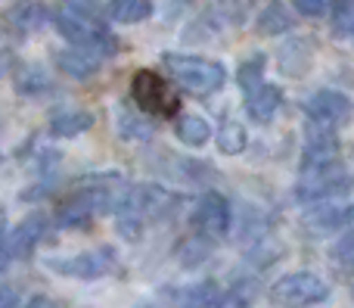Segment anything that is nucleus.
<instances>
[{
  "label": "nucleus",
  "mask_w": 354,
  "mask_h": 308,
  "mask_svg": "<svg viewBox=\"0 0 354 308\" xmlns=\"http://www.w3.org/2000/svg\"><path fill=\"white\" fill-rule=\"evenodd\" d=\"M308 221L317 228H345L348 221H354V206H314L308 212Z\"/></svg>",
  "instance_id": "obj_15"
},
{
  "label": "nucleus",
  "mask_w": 354,
  "mask_h": 308,
  "mask_svg": "<svg viewBox=\"0 0 354 308\" xmlns=\"http://www.w3.org/2000/svg\"><path fill=\"white\" fill-rule=\"evenodd\" d=\"M91 125H93L91 112L72 109V112H56L53 122H50V131H53V137H78V134H84Z\"/></svg>",
  "instance_id": "obj_14"
},
{
  "label": "nucleus",
  "mask_w": 354,
  "mask_h": 308,
  "mask_svg": "<svg viewBox=\"0 0 354 308\" xmlns=\"http://www.w3.org/2000/svg\"><path fill=\"white\" fill-rule=\"evenodd\" d=\"M189 221H193V230L199 237H205V240H221V237L227 234V228H230V209H227L224 197L205 193V197L196 203Z\"/></svg>",
  "instance_id": "obj_6"
},
{
  "label": "nucleus",
  "mask_w": 354,
  "mask_h": 308,
  "mask_svg": "<svg viewBox=\"0 0 354 308\" xmlns=\"http://www.w3.org/2000/svg\"><path fill=\"white\" fill-rule=\"evenodd\" d=\"M56 28L66 41L75 47L87 50V53H112L115 50V37L106 31V25L97 19V10H81V6H66L56 16Z\"/></svg>",
  "instance_id": "obj_1"
},
{
  "label": "nucleus",
  "mask_w": 354,
  "mask_h": 308,
  "mask_svg": "<svg viewBox=\"0 0 354 308\" xmlns=\"http://www.w3.org/2000/svg\"><path fill=\"white\" fill-rule=\"evenodd\" d=\"M305 112L314 125H324V128L336 131L339 125L348 122L351 116V100L339 91H317L311 100L305 103Z\"/></svg>",
  "instance_id": "obj_7"
},
{
  "label": "nucleus",
  "mask_w": 354,
  "mask_h": 308,
  "mask_svg": "<svg viewBox=\"0 0 354 308\" xmlns=\"http://www.w3.org/2000/svg\"><path fill=\"white\" fill-rule=\"evenodd\" d=\"M218 147H221V153H227V156L243 153V150H245V131H243V125L224 122V128L218 131Z\"/></svg>",
  "instance_id": "obj_18"
},
{
  "label": "nucleus",
  "mask_w": 354,
  "mask_h": 308,
  "mask_svg": "<svg viewBox=\"0 0 354 308\" xmlns=\"http://www.w3.org/2000/svg\"><path fill=\"white\" fill-rule=\"evenodd\" d=\"M280 106V87L274 84H258L252 91H245V112H249L255 122H268L270 116Z\"/></svg>",
  "instance_id": "obj_11"
},
{
  "label": "nucleus",
  "mask_w": 354,
  "mask_h": 308,
  "mask_svg": "<svg viewBox=\"0 0 354 308\" xmlns=\"http://www.w3.org/2000/svg\"><path fill=\"white\" fill-rule=\"evenodd\" d=\"M292 3L301 16H324L326 6H330L333 0H292Z\"/></svg>",
  "instance_id": "obj_24"
},
{
  "label": "nucleus",
  "mask_w": 354,
  "mask_h": 308,
  "mask_svg": "<svg viewBox=\"0 0 354 308\" xmlns=\"http://www.w3.org/2000/svg\"><path fill=\"white\" fill-rule=\"evenodd\" d=\"M333 31L354 37V0H336L333 3Z\"/></svg>",
  "instance_id": "obj_19"
},
{
  "label": "nucleus",
  "mask_w": 354,
  "mask_h": 308,
  "mask_svg": "<svg viewBox=\"0 0 354 308\" xmlns=\"http://www.w3.org/2000/svg\"><path fill=\"white\" fill-rule=\"evenodd\" d=\"M10 246H6V234L0 237V271H6V265H10Z\"/></svg>",
  "instance_id": "obj_26"
},
{
  "label": "nucleus",
  "mask_w": 354,
  "mask_h": 308,
  "mask_svg": "<svg viewBox=\"0 0 354 308\" xmlns=\"http://www.w3.org/2000/svg\"><path fill=\"white\" fill-rule=\"evenodd\" d=\"M177 137H180L183 143H189V147H202V143L212 137V128H208V122L202 116L187 112V116L177 118Z\"/></svg>",
  "instance_id": "obj_16"
},
{
  "label": "nucleus",
  "mask_w": 354,
  "mask_h": 308,
  "mask_svg": "<svg viewBox=\"0 0 354 308\" xmlns=\"http://www.w3.org/2000/svg\"><path fill=\"white\" fill-rule=\"evenodd\" d=\"M261 72H264V56H252V60L239 69V84H243L245 91L258 87L261 84Z\"/></svg>",
  "instance_id": "obj_22"
},
{
  "label": "nucleus",
  "mask_w": 354,
  "mask_h": 308,
  "mask_svg": "<svg viewBox=\"0 0 354 308\" xmlns=\"http://www.w3.org/2000/svg\"><path fill=\"white\" fill-rule=\"evenodd\" d=\"M330 296V287L317 278V274H286L274 284V299L277 302H286V305H317Z\"/></svg>",
  "instance_id": "obj_5"
},
{
  "label": "nucleus",
  "mask_w": 354,
  "mask_h": 308,
  "mask_svg": "<svg viewBox=\"0 0 354 308\" xmlns=\"http://www.w3.org/2000/svg\"><path fill=\"white\" fill-rule=\"evenodd\" d=\"M106 12H109L112 22H143V19L153 16V3L149 0H109V6H106Z\"/></svg>",
  "instance_id": "obj_13"
},
{
  "label": "nucleus",
  "mask_w": 354,
  "mask_h": 308,
  "mask_svg": "<svg viewBox=\"0 0 354 308\" xmlns=\"http://www.w3.org/2000/svg\"><path fill=\"white\" fill-rule=\"evenodd\" d=\"M333 259L342 265H354V234H345L342 240L333 246Z\"/></svg>",
  "instance_id": "obj_23"
},
{
  "label": "nucleus",
  "mask_w": 354,
  "mask_h": 308,
  "mask_svg": "<svg viewBox=\"0 0 354 308\" xmlns=\"http://www.w3.org/2000/svg\"><path fill=\"white\" fill-rule=\"evenodd\" d=\"M0 237H3V209H0Z\"/></svg>",
  "instance_id": "obj_28"
},
{
  "label": "nucleus",
  "mask_w": 354,
  "mask_h": 308,
  "mask_svg": "<svg viewBox=\"0 0 354 308\" xmlns=\"http://www.w3.org/2000/svg\"><path fill=\"white\" fill-rule=\"evenodd\" d=\"M19 296L16 290H10V287H0V308H16Z\"/></svg>",
  "instance_id": "obj_25"
},
{
  "label": "nucleus",
  "mask_w": 354,
  "mask_h": 308,
  "mask_svg": "<svg viewBox=\"0 0 354 308\" xmlns=\"http://www.w3.org/2000/svg\"><path fill=\"white\" fill-rule=\"evenodd\" d=\"M351 187V178L342 172L339 162L317 168H301V184H299V199H330L336 193H345Z\"/></svg>",
  "instance_id": "obj_4"
},
{
  "label": "nucleus",
  "mask_w": 354,
  "mask_h": 308,
  "mask_svg": "<svg viewBox=\"0 0 354 308\" xmlns=\"http://www.w3.org/2000/svg\"><path fill=\"white\" fill-rule=\"evenodd\" d=\"M165 66L177 78V84L193 91V93H214V91H221L227 81L224 66H221V62H212V60H202V56L168 53Z\"/></svg>",
  "instance_id": "obj_2"
},
{
  "label": "nucleus",
  "mask_w": 354,
  "mask_h": 308,
  "mask_svg": "<svg viewBox=\"0 0 354 308\" xmlns=\"http://www.w3.org/2000/svg\"><path fill=\"white\" fill-rule=\"evenodd\" d=\"M252 299H255V284H252V280H243V284H236L230 293L221 296L218 308H252Z\"/></svg>",
  "instance_id": "obj_20"
},
{
  "label": "nucleus",
  "mask_w": 354,
  "mask_h": 308,
  "mask_svg": "<svg viewBox=\"0 0 354 308\" xmlns=\"http://www.w3.org/2000/svg\"><path fill=\"white\" fill-rule=\"evenodd\" d=\"M292 28V16L286 12V6L283 3H270L268 10L261 12V19H258V31L261 35H280V31Z\"/></svg>",
  "instance_id": "obj_17"
},
{
  "label": "nucleus",
  "mask_w": 354,
  "mask_h": 308,
  "mask_svg": "<svg viewBox=\"0 0 354 308\" xmlns=\"http://www.w3.org/2000/svg\"><path fill=\"white\" fill-rule=\"evenodd\" d=\"M131 97L149 116H177L180 112V97L168 87V81L153 69H140L131 78Z\"/></svg>",
  "instance_id": "obj_3"
},
{
  "label": "nucleus",
  "mask_w": 354,
  "mask_h": 308,
  "mask_svg": "<svg viewBox=\"0 0 354 308\" xmlns=\"http://www.w3.org/2000/svg\"><path fill=\"white\" fill-rule=\"evenodd\" d=\"M221 296H224V293H221V287L214 284V280H202V284L168 293V299H171L177 308H218Z\"/></svg>",
  "instance_id": "obj_10"
},
{
  "label": "nucleus",
  "mask_w": 354,
  "mask_h": 308,
  "mask_svg": "<svg viewBox=\"0 0 354 308\" xmlns=\"http://www.w3.org/2000/svg\"><path fill=\"white\" fill-rule=\"evenodd\" d=\"M118 125H122V137H128V141H137V137H149V134H153V128H149L140 116H131L128 106H122V109H118Z\"/></svg>",
  "instance_id": "obj_21"
},
{
  "label": "nucleus",
  "mask_w": 354,
  "mask_h": 308,
  "mask_svg": "<svg viewBox=\"0 0 354 308\" xmlns=\"http://www.w3.org/2000/svg\"><path fill=\"white\" fill-rule=\"evenodd\" d=\"M25 308H56V305L50 302V299H44V296H41V299H31V302L25 305Z\"/></svg>",
  "instance_id": "obj_27"
},
{
  "label": "nucleus",
  "mask_w": 354,
  "mask_h": 308,
  "mask_svg": "<svg viewBox=\"0 0 354 308\" xmlns=\"http://www.w3.org/2000/svg\"><path fill=\"white\" fill-rule=\"evenodd\" d=\"M56 62L62 66V72L75 75V78H91V75H97V69H100V56L87 53V50H81V47L59 53L56 56Z\"/></svg>",
  "instance_id": "obj_12"
},
{
  "label": "nucleus",
  "mask_w": 354,
  "mask_h": 308,
  "mask_svg": "<svg viewBox=\"0 0 354 308\" xmlns=\"http://www.w3.org/2000/svg\"><path fill=\"white\" fill-rule=\"evenodd\" d=\"M115 255L109 249H93V253H81L72 255V259H50V271L56 274H66V278H81V280H93V278H103L106 271L112 268Z\"/></svg>",
  "instance_id": "obj_8"
},
{
  "label": "nucleus",
  "mask_w": 354,
  "mask_h": 308,
  "mask_svg": "<svg viewBox=\"0 0 354 308\" xmlns=\"http://www.w3.org/2000/svg\"><path fill=\"white\" fill-rule=\"evenodd\" d=\"M47 234V218L44 215H31L28 221H22L10 237H6V246H10L12 259H28L31 249L37 246V240Z\"/></svg>",
  "instance_id": "obj_9"
}]
</instances>
